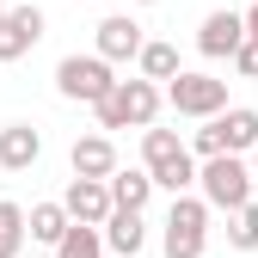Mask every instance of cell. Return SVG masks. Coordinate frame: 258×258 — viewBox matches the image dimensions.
I'll list each match as a JSON object with an SVG mask.
<instances>
[{
	"mask_svg": "<svg viewBox=\"0 0 258 258\" xmlns=\"http://www.w3.org/2000/svg\"><path fill=\"white\" fill-rule=\"evenodd\" d=\"M197 190H203V203H209V209L234 215L240 203H252L258 178H252V166H246V154H209L203 166H197Z\"/></svg>",
	"mask_w": 258,
	"mask_h": 258,
	"instance_id": "6da1fadb",
	"label": "cell"
},
{
	"mask_svg": "<svg viewBox=\"0 0 258 258\" xmlns=\"http://www.w3.org/2000/svg\"><path fill=\"white\" fill-rule=\"evenodd\" d=\"M55 92L74 99V105H105L117 92V74H111V61L99 49H92V55H61L55 61Z\"/></svg>",
	"mask_w": 258,
	"mask_h": 258,
	"instance_id": "7a4b0ae2",
	"label": "cell"
},
{
	"mask_svg": "<svg viewBox=\"0 0 258 258\" xmlns=\"http://www.w3.org/2000/svg\"><path fill=\"white\" fill-rule=\"evenodd\" d=\"M99 111V129H154L160 117V86L142 74V80H117V92L105 105H92Z\"/></svg>",
	"mask_w": 258,
	"mask_h": 258,
	"instance_id": "3957f363",
	"label": "cell"
},
{
	"mask_svg": "<svg viewBox=\"0 0 258 258\" xmlns=\"http://www.w3.org/2000/svg\"><path fill=\"white\" fill-rule=\"evenodd\" d=\"M258 148V111H246V105H228V111H215V117H203V129H197V154L209 160V154H252Z\"/></svg>",
	"mask_w": 258,
	"mask_h": 258,
	"instance_id": "277c9868",
	"label": "cell"
},
{
	"mask_svg": "<svg viewBox=\"0 0 258 258\" xmlns=\"http://www.w3.org/2000/svg\"><path fill=\"white\" fill-rule=\"evenodd\" d=\"M160 246H166V258H203L209 246V203L203 197H172V215H166V234H160Z\"/></svg>",
	"mask_w": 258,
	"mask_h": 258,
	"instance_id": "5b68a950",
	"label": "cell"
},
{
	"mask_svg": "<svg viewBox=\"0 0 258 258\" xmlns=\"http://www.w3.org/2000/svg\"><path fill=\"white\" fill-rule=\"evenodd\" d=\"M166 99H172L178 117H215V111H228V80H215V74H172Z\"/></svg>",
	"mask_w": 258,
	"mask_h": 258,
	"instance_id": "8992f818",
	"label": "cell"
},
{
	"mask_svg": "<svg viewBox=\"0 0 258 258\" xmlns=\"http://www.w3.org/2000/svg\"><path fill=\"white\" fill-rule=\"evenodd\" d=\"M240 43H246V13H234V7L209 13V19H203V31H197V49H203L209 61H221V55L234 61V49H240Z\"/></svg>",
	"mask_w": 258,
	"mask_h": 258,
	"instance_id": "52a82bcc",
	"label": "cell"
},
{
	"mask_svg": "<svg viewBox=\"0 0 258 258\" xmlns=\"http://www.w3.org/2000/svg\"><path fill=\"white\" fill-rule=\"evenodd\" d=\"M61 203H68V215L74 221H99V228H105V221H111V209H117V197H111V178H68V197H61Z\"/></svg>",
	"mask_w": 258,
	"mask_h": 258,
	"instance_id": "ba28073f",
	"label": "cell"
},
{
	"mask_svg": "<svg viewBox=\"0 0 258 258\" xmlns=\"http://www.w3.org/2000/svg\"><path fill=\"white\" fill-rule=\"evenodd\" d=\"M37 37H43V7H13L0 25V61H19L25 49H37Z\"/></svg>",
	"mask_w": 258,
	"mask_h": 258,
	"instance_id": "9c48e42d",
	"label": "cell"
},
{
	"mask_svg": "<svg viewBox=\"0 0 258 258\" xmlns=\"http://www.w3.org/2000/svg\"><path fill=\"white\" fill-rule=\"evenodd\" d=\"M142 43H148V37H142V25L129 19V13H111V19L99 25V55H105V61H136Z\"/></svg>",
	"mask_w": 258,
	"mask_h": 258,
	"instance_id": "30bf717a",
	"label": "cell"
},
{
	"mask_svg": "<svg viewBox=\"0 0 258 258\" xmlns=\"http://www.w3.org/2000/svg\"><path fill=\"white\" fill-rule=\"evenodd\" d=\"M37 154H43V136L31 123H7V129H0V166H7V172H31Z\"/></svg>",
	"mask_w": 258,
	"mask_h": 258,
	"instance_id": "8fae6325",
	"label": "cell"
},
{
	"mask_svg": "<svg viewBox=\"0 0 258 258\" xmlns=\"http://www.w3.org/2000/svg\"><path fill=\"white\" fill-rule=\"evenodd\" d=\"M68 166H74L80 178H111V172H117V148H111V136H80L74 154H68Z\"/></svg>",
	"mask_w": 258,
	"mask_h": 258,
	"instance_id": "7c38bea8",
	"label": "cell"
},
{
	"mask_svg": "<svg viewBox=\"0 0 258 258\" xmlns=\"http://www.w3.org/2000/svg\"><path fill=\"white\" fill-rule=\"evenodd\" d=\"M105 246H111V252H123V258H136V252L148 246L142 209H111V221H105Z\"/></svg>",
	"mask_w": 258,
	"mask_h": 258,
	"instance_id": "4fadbf2b",
	"label": "cell"
},
{
	"mask_svg": "<svg viewBox=\"0 0 258 258\" xmlns=\"http://www.w3.org/2000/svg\"><path fill=\"white\" fill-rule=\"evenodd\" d=\"M55 258H105V234H99V221H74V228L55 240Z\"/></svg>",
	"mask_w": 258,
	"mask_h": 258,
	"instance_id": "5bb4252c",
	"label": "cell"
},
{
	"mask_svg": "<svg viewBox=\"0 0 258 258\" xmlns=\"http://www.w3.org/2000/svg\"><path fill=\"white\" fill-rule=\"evenodd\" d=\"M74 228V215H68V203H31V240H43V246H55L61 234Z\"/></svg>",
	"mask_w": 258,
	"mask_h": 258,
	"instance_id": "9a60e30c",
	"label": "cell"
},
{
	"mask_svg": "<svg viewBox=\"0 0 258 258\" xmlns=\"http://www.w3.org/2000/svg\"><path fill=\"white\" fill-rule=\"evenodd\" d=\"M111 197H117V209H148V197H154V172H111Z\"/></svg>",
	"mask_w": 258,
	"mask_h": 258,
	"instance_id": "2e32d148",
	"label": "cell"
},
{
	"mask_svg": "<svg viewBox=\"0 0 258 258\" xmlns=\"http://www.w3.org/2000/svg\"><path fill=\"white\" fill-rule=\"evenodd\" d=\"M31 240V215L19 209V203H7L0 197V258H19V246Z\"/></svg>",
	"mask_w": 258,
	"mask_h": 258,
	"instance_id": "e0dca14e",
	"label": "cell"
},
{
	"mask_svg": "<svg viewBox=\"0 0 258 258\" xmlns=\"http://www.w3.org/2000/svg\"><path fill=\"white\" fill-rule=\"evenodd\" d=\"M154 184H160V190H172V197L197 184V160H190V148L172 154V160H160V166H154Z\"/></svg>",
	"mask_w": 258,
	"mask_h": 258,
	"instance_id": "ac0fdd59",
	"label": "cell"
},
{
	"mask_svg": "<svg viewBox=\"0 0 258 258\" xmlns=\"http://www.w3.org/2000/svg\"><path fill=\"white\" fill-rule=\"evenodd\" d=\"M136 68H142L148 80H172V74H184V68H178V49H172V43H142Z\"/></svg>",
	"mask_w": 258,
	"mask_h": 258,
	"instance_id": "d6986e66",
	"label": "cell"
},
{
	"mask_svg": "<svg viewBox=\"0 0 258 258\" xmlns=\"http://www.w3.org/2000/svg\"><path fill=\"white\" fill-rule=\"evenodd\" d=\"M228 246L234 252H258V203H240L228 215Z\"/></svg>",
	"mask_w": 258,
	"mask_h": 258,
	"instance_id": "ffe728a7",
	"label": "cell"
},
{
	"mask_svg": "<svg viewBox=\"0 0 258 258\" xmlns=\"http://www.w3.org/2000/svg\"><path fill=\"white\" fill-rule=\"evenodd\" d=\"M172 154H184V142L172 136V129H148V136H142V160H148V172L160 166V160H172Z\"/></svg>",
	"mask_w": 258,
	"mask_h": 258,
	"instance_id": "44dd1931",
	"label": "cell"
},
{
	"mask_svg": "<svg viewBox=\"0 0 258 258\" xmlns=\"http://www.w3.org/2000/svg\"><path fill=\"white\" fill-rule=\"evenodd\" d=\"M234 74H240V80H258V37H246V43L234 49Z\"/></svg>",
	"mask_w": 258,
	"mask_h": 258,
	"instance_id": "7402d4cb",
	"label": "cell"
},
{
	"mask_svg": "<svg viewBox=\"0 0 258 258\" xmlns=\"http://www.w3.org/2000/svg\"><path fill=\"white\" fill-rule=\"evenodd\" d=\"M246 37H258V0L246 7Z\"/></svg>",
	"mask_w": 258,
	"mask_h": 258,
	"instance_id": "603a6c76",
	"label": "cell"
},
{
	"mask_svg": "<svg viewBox=\"0 0 258 258\" xmlns=\"http://www.w3.org/2000/svg\"><path fill=\"white\" fill-rule=\"evenodd\" d=\"M7 13H13V7H0V25H7Z\"/></svg>",
	"mask_w": 258,
	"mask_h": 258,
	"instance_id": "cb8c5ba5",
	"label": "cell"
},
{
	"mask_svg": "<svg viewBox=\"0 0 258 258\" xmlns=\"http://www.w3.org/2000/svg\"><path fill=\"white\" fill-rule=\"evenodd\" d=\"M142 7H154V0H142Z\"/></svg>",
	"mask_w": 258,
	"mask_h": 258,
	"instance_id": "d4e9b609",
	"label": "cell"
},
{
	"mask_svg": "<svg viewBox=\"0 0 258 258\" xmlns=\"http://www.w3.org/2000/svg\"><path fill=\"white\" fill-rule=\"evenodd\" d=\"M252 178H258V172H252Z\"/></svg>",
	"mask_w": 258,
	"mask_h": 258,
	"instance_id": "484cf974",
	"label": "cell"
}]
</instances>
